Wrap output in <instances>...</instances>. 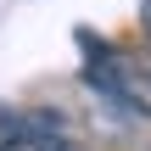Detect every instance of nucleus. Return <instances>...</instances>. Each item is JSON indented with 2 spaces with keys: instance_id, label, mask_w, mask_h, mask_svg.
I'll return each instance as SVG.
<instances>
[{
  "instance_id": "obj_2",
  "label": "nucleus",
  "mask_w": 151,
  "mask_h": 151,
  "mask_svg": "<svg viewBox=\"0 0 151 151\" xmlns=\"http://www.w3.org/2000/svg\"><path fill=\"white\" fill-rule=\"evenodd\" d=\"M34 140H62V112H28V106H0V151L34 146Z\"/></svg>"
},
{
  "instance_id": "obj_3",
  "label": "nucleus",
  "mask_w": 151,
  "mask_h": 151,
  "mask_svg": "<svg viewBox=\"0 0 151 151\" xmlns=\"http://www.w3.org/2000/svg\"><path fill=\"white\" fill-rule=\"evenodd\" d=\"M17 151H78V146H67V140H34V146H17Z\"/></svg>"
},
{
  "instance_id": "obj_4",
  "label": "nucleus",
  "mask_w": 151,
  "mask_h": 151,
  "mask_svg": "<svg viewBox=\"0 0 151 151\" xmlns=\"http://www.w3.org/2000/svg\"><path fill=\"white\" fill-rule=\"evenodd\" d=\"M140 17H146V34H151V0H140Z\"/></svg>"
},
{
  "instance_id": "obj_1",
  "label": "nucleus",
  "mask_w": 151,
  "mask_h": 151,
  "mask_svg": "<svg viewBox=\"0 0 151 151\" xmlns=\"http://www.w3.org/2000/svg\"><path fill=\"white\" fill-rule=\"evenodd\" d=\"M78 45H84V84L101 90L112 106L151 118V62L146 56H129L118 45H95L90 28H78Z\"/></svg>"
}]
</instances>
